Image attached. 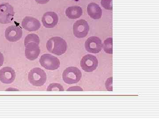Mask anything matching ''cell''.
I'll use <instances>...</instances> for the list:
<instances>
[{
	"mask_svg": "<svg viewBox=\"0 0 159 119\" xmlns=\"http://www.w3.org/2000/svg\"><path fill=\"white\" fill-rule=\"evenodd\" d=\"M89 31V26L86 21L81 19L77 20L73 25V32L75 37L81 38L85 37Z\"/></svg>",
	"mask_w": 159,
	"mask_h": 119,
	"instance_id": "obj_7",
	"label": "cell"
},
{
	"mask_svg": "<svg viewBox=\"0 0 159 119\" xmlns=\"http://www.w3.org/2000/svg\"><path fill=\"white\" fill-rule=\"evenodd\" d=\"M87 12L89 15L93 19H99L102 16V9L95 3H90L88 5Z\"/></svg>",
	"mask_w": 159,
	"mask_h": 119,
	"instance_id": "obj_14",
	"label": "cell"
},
{
	"mask_svg": "<svg viewBox=\"0 0 159 119\" xmlns=\"http://www.w3.org/2000/svg\"><path fill=\"white\" fill-rule=\"evenodd\" d=\"M30 42H35L39 45L40 43L39 37L35 34H28L25 38L24 41V44L26 46Z\"/></svg>",
	"mask_w": 159,
	"mask_h": 119,
	"instance_id": "obj_17",
	"label": "cell"
},
{
	"mask_svg": "<svg viewBox=\"0 0 159 119\" xmlns=\"http://www.w3.org/2000/svg\"><path fill=\"white\" fill-rule=\"evenodd\" d=\"M47 90L48 91H64V89L60 83H52L48 86Z\"/></svg>",
	"mask_w": 159,
	"mask_h": 119,
	"instance_id": "obj_18",
	"label": "cell"
},
{
	"mask_svg": "<svg viewBox=\"0 0 159 119\" xmlns=\"http://www.w3.org/2000/svg\"><path fill=\"white\" fill-rule=\"evenodd\" d=\"M16 78L14 70L9 67H5L0 70V81L5 84H10Z\"/></svg>",
	"mask_w": 159,
	"mask_h": 119,
	"instance_id": "obj_12",
	"label": "cell"
},
{
	"mask_svg": "<svg viewBox=\"0 0 159 119\" xmlns=\"http://www.w3.org/2000/svg\"><path fill=\"white\" fill-rule=\"evenodd\" d=\"M25 47V57L30 60H34L37 59L40 53V49L39 44L35 42H30Z\"/></svg>",
	"mask_w": 159,
	"mask_h": 119,
	"instance_id": "obj_13",
	"label": "cell"
},
{
	"mask_svg": "<svg viewBox=\"0 0 159 119\" xmlns=\"http://www.w3.org/2000/svg\"><path fill=\"white\" fill-rule=\"evenodd\" d=\"M41 65L49 70H55L59 68L60 65L59 60L51 54H44L39 60Z\"/></svg>",
	"mask_w": 159,
	"mask_h": 119,
	"instance_id": "obj_4",
	"label": "cell"
},
{
	"mask_svg": "<svg viewBox=\"0 0 159 119\" xmlns=\"http://www.w3.org/2000/svg\"><path fill=\"white\" fill-rule=\"evenodd\" d=\"M112 77H110L105 82V86L107 89L110 91H112Z\"/></svg>",
	"mask_w": 159,
	"mask_h": 119,
	"instance_id": "obj_20",
	"label": "cell"
},
{
	"mask_svg": "<svg viewBox=\"0 0 159 119\" xmlns=\"http://www.w3.org/2000/svg\"><path fill=\"white\" fill-rule=\"evenodd\" d=\"M67 91H82L83 89L79 86H71L67 90Z\"/></svg>",
	"mask_w": 159,
	"mask_h": 119,
	"instance_id": "obj_21",
	"label": "cell"
},
{
	"mask_svg": "<svg viewBox=\"0 0 159 119\" xmlns=\"http://www.w3.org/2000/svg\"><path fill=\"white\" fill-rule=\"evenodd\" d=\"M113 39L112 37H108L104 40L102 44V47L105 53L108 54H112L113 53Z\"/></svg>",
	"mask_w": 159,
	"mask_h": 119,
	"instance_id": "obj_16",
	"label": "cell"
},
{
	"mask_svg": "<svg viewBox=\"0 0 159 119\" xmlns=\"http://www.w3.org/2000/svg\"><path fill=\"white\" fill-rule=\"evenodd\" d=\"M22 27L25 30L30 32L35 31L40 28L41 23L35 18L26 16L22 21Z\"/></svg>",
	"mask_w": 159,
	"mask_h": 119,
	"instance_id": "obj_11",
	"label": "cell"
},
{
	"mask_svg": "<svg viewBox=\"0 0 159 119\" xmlns=\"http://www.w3.org/2000/svg\"><path fill=\"white\" fill-rule=\"evenodd\" d=\"M4 61V57L3 54L0 52V67L3 65Z\"/></svg>",
	"mask_w": 159,
	"mask_h": 119,
	"instance_id": "obj_22",
	"label": "cell"
},
{
	"mask_svg": "<svg viewBox=\"0 0 159 119\" xmlns=\"http://www.w3.org/2000/svg\"><path fill=\"white\" fill-rule=\"evenodd\" d=\"M23 31L20 27L16 25L9 26L5 31L6 39L11 42H15L22 37Z\"/></svg>",
	"mask_w": 159,
	"mask_h": 119,
	"instance_id": "obj_9",
	"label": "cell"
},
{
	"mask_svg": "<svg viewBox=\"0 0 159 119\" xmlns=\"http://www.w3.org/2000/svg\"><path fill=\"white\" fill-rule=\"evenodd\" d=\"M6 90L7 91H19V90L16 89V88H10Z\"/></svg>",
	"mask_w": 159,
	"mask_h": 119,
	"instance_id": "obj_24",
	"label": "cell"
},
{
	"mask_svg": "<svg viewBox=\"0 0 159 119\" xmlns=\"http://www.w3.org/2000/svg\"><path fill=\"white\" fill-rule=\"evenodd\" d=\"M28 79L30 83L34 86H41L47 81V74L42 69L34 68L29 72Z\"/></svg>",
	"mask_w": 159,
	"mask_h": 119,
	"instance_id": "obj_2",
	"label": "cell"
},
{
	"mask_svg": "<svg viewBox=\"0 0 159 119\" xmlns=\"http://www.w3.org/2000/svg\"><path fill=\"white\" fill-rule=\"evenodd\" d=\"M98 63L97 57L92 54H88L82 57L80 61V65L85 72L91 73L97 69Z\"/></svg>",
	"mask_w": 159,
	"mask_h": 119,
	"instance_id": "obj_6",
	"label": "cell"
},
{
	"mask_svg": "<svg viewBox=\"0 0 159 119\" xmlns=\"http://www.w3.org/2000/svg\"><path fill=\"white\" fill-rule=\"evenodd\" d=\"M36 2L40 4H45L49 2L50 0H35Z\"/></svg>",
	"mask_w": 159,
	"mask_h": 119,
	"instance_id": "obj_23",
	"label": "cell"
},
{
	"mask_svg": "<svg viewBox=\"0 0 159 119\" xmlns=\"http://www.w3.org/2000/svg\"><path fill=\"white\" fill-rule=\"evenodd\" d=\"M101 6L107 10L112 9V0H101Z\"/></svg>",
	"mask_w": 159,
	"mask_h": 119,
	"instance_id": "obj_19",
	"label": "cell"
},
{
	"mask_svg": "<svg viewBox=\"0 0 159 119\" xmlns=\"http://www.w3.org/2000/svg\"><path fill=\"white\" fill-rule=\"evenodd\" d=\"M82 76V73L79 68L76 67H70L63 72L62 79L67 84H75L79 82Z\"/></svg>",
	"mask_w": 159,
	"mask_h": 119,
	"instance_id": "obj_3",
	"label": "cell"
},
{
	"mask_svg": "<svg viewBox=\"0 0 159 119\" xmlns=\"http://www.w3.org/2000/svg\"><path fill=\"white\" fill-rule=\"evenodd\" d=\"M13 7L8 3L0 5V23L7 24L11 23L14 15Z\"/></svg>",
	"mask_w": 159,
	"mask_h": 119,
	"instance_id": "obj_5",
	"label": "cell"
},
{
	"mask_svg": "<svg viewBox=\"0 0 159 119\" xmlns=\"http://www.w3.org/2000/svg\"><path fill=\"white\" fill-rule=\"evenodd\" d=\"M46 46L50 53L61 56L66 53L67 45L66 41L61 37H53L48 40Z\"/></svg>",
	"mask_w": 159,
	"mask_h": 119,
	"instance_id": "obj_1",
	"label": "cell"
},
{
	"mask_svg": "<svg viewBox=\"0 0 159 119\" xmlns=\"http://www.w3.org/2000/svg\"><path fill=\"white\" fill-rule=\"evenodd\" d=\"M42 22L44 27L47 29H52L57 25L58 22V15L53 11H48L43 15Z\"/></svg>",
	"mask_w": 159,
	"mask_h": 119,
	"instance_id": "obj_10",
	"label": "cell"
},
{
	"mask_svg": "<svg viewBox=\"0 0 159 119\" xmlns=\"http://www.w3.org/2000/svg\"><path fill=\"white\" fill-rule=\"evenodd\" d=\"M82 8L80 6H70L66 9V15L69 18L71 19H76L78 18L82 15Z\"/></svg>",
	"mask_w": 159,
	"mask_h": 119,
	"instance_id": "obj_15",
	"label": "cell"
},
{
	"mask_svg": "<svg viewBox=\"0 0 159 119\" xmlns=\"http://www.w3.org/2000/svg\"><path fill=\"white\" fill-rule=\"evenodd\" d=\"M86 50L89 53L98 54L102 50V41L99 37L92 36L89 37L85 42Z\"/></svg>",
	"mask_w": 159,
	"mask_h": 119,
	"instance_id": "obj_8",
	"label": "cell"
}]
</instances>
